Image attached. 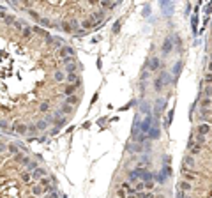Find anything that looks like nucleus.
<instances>
[{
    "label": "nucleus",
    "mask_w": 212,
    "mask_h": 198,
    "mask_svg": "<svg viewBox=\"0 0 212 198\" xmlns=\"http://www.w3.org/2000/svg\"><path fill=\"white\" fill-rule=\"evenodd\" d=\"M74 55H76V51H74V48L73 46H62L60 50H58V57L64 60V59H74Z\"/></svg>",
    "instance_id": "obj_1"
},
{
    "label": "nucleus",
    "mask_w": 212,
    "mask_h": 198,
    "mask_svg": "<svg viewBox=\"0 0 212 198\" xmlns=\"http://www.w3.org/2000/svg\"><path fill=\"white\" fill-rule=\"evenodd\" d=\"M13 129H14V133H16V135H21V136H25V135L28 133V126H25V124H23V122H19V120H14Z\"/></svg>",
    "instance_id": "obj_2"
},
{
    "label": "nucleus",
    "mask_w": 212,
    "mask_h": 198,
    "mask_svg": "<svg viewBox=\"0 0 212 198\" xmlns=\"http://www.w3.org/2000/svg\"><path fill=\"white\" fill-rule=\"evenodd\" d=\"M194 133H196V136H207V135L211 133V126H209V122H203V124L196 126Z\"/></svg>",
    "instance_id": "obj_3"
},
{
    "label": "nucleus",
    "mask_w": 212,
    "mask_h": 198,
    "mask_svg": "<svg viewBox=\"0 0 212 198\" xmlns=\"http://www.w3.org/2000/svg\"><path fill=\"white\" fill-rule=\"evenodd\" d=\"M172 50H173V37H166L161 46V51H163V55H168Z\"/></svg>",
    "instance_id": "obj_4"
},
{
    "label": "nucleus",
    "mask_w": 212,
    "mask_h": 198,
    "mask_svg": "<svg viewBox=\"0 0 212 198\" xmlns=\"http://www.w3.org/2000/svg\"><path fill=\"white\" fill-rule=\"evenodd\" d=\"M191 182H187V180H180L179 182V186H177V189H180L182 193H191Z\"/></svg>",
    "instance_id": "obj_5"
},
{
    "label": "nucleus",
    "mask_w": 212,
    "mask_h": 198,
    "mask_svg": "<svg viewBox=\"0 0 212 198\" xmlns=\"http://www.w3.org/2000/svg\"><path fill=\"white\" fill-rule=\"evenodd\" d=\"M30 173H32V179H34V180H41L42 177H46V173H48V172H46L44 168H36V170H34V172H30Z\"/></svg>",
    "instance_id": "obj_6"
},
{
    "label": "nucleus",
    "mask_w": 212,
    "mask_h": 198,
    "mask_svg": "<svg viewBox=\"0 0 212 198\" xmlns=\"http://www.w3.org/2000/svg\"><path fill=\"white\" fill-rule=\"evenodd\" d=\"M150 122H152V115L147 113V117L143 119V124H141V131H143V133H149V131H150Z\"/></svg>",
    "instance_id": "obj_7"
},
{
    "label": "nucleus",
    "mask_w": 212,
    "mask_h": 198,
    "mask_svg": "<svg viewBox=\"0 0 212 198\" xmlns=\"http://www.w3.org/2000/svg\"><path fill=\"white\" fill-rule=\"evenodd\" d=\"M76 89H78V83H73V85H65V89H64V94H65V98H69V96H74Z\"/></svg>",
    "instance_id": "obj_8"
},
{
    "label": "nucleus",
    "mask_w": 212,
    "mask_h": 198,
    "mask_svg": "<svg viewBox=\"0 0 212 198\" xmlns=\"http://www.w3.org/2000/svg\"><path fill=\"white\" fill-rule=\"evenodd\" d=\"M14 159H16L18 163H21L23 166H28V163L32 161L30 158H27V156H23V154H16V156H14Z\"/></svg>",
    "instance_id": "obj_9"
},
{
    "label": "nucleus",
    "mask_w": 212,
    "mask_h": 198,
    "mask_svg": "<svg viewBox=\"0 0 212 198\" xmlns=\"http://www.w3.org/2000/svg\"><path fill=\"white\" fill-rule=\"evenodd\" d=\"M149 69H150V71H157V69H159V59H157V57H152V59H150Z\"/></svg>",
    "instance_id": "obj_10"
},
{
    "label": "nucleus",
    "mask_w": 212,
    "mask_h": 198,
    "mask_svg": "<svg viewBox=\"0 0 212 198\" xmlns=\"http://www.w3.org/2000/svg\"><path fill=\"white\" fill-rule=\"evenodd\" d=\"M140 177H141V170L129 172V180H133V182H140Z\"/></svg>",
    "instance_id": "obj_11"
},
{
    "label": "nucleus",
    "mask_w": 212,
    "mask_h": 198,
    "mask_svg": "<svg viewBox=\"0 0 212 198\" xmlns=\"http://www.w3.org/2000/svg\"><path fill=\"white\" fill-rule=\"evenodd\" d=\"M202 149H203V145H200V143H196V141H194V145L189 149V150H191V156H193V158H194V156H198Z\"/></svg>",
    "instance_id": "obj_12"
},
{
    "label": "nucleus",
    "mask_w": 212,
    "mask_h": 198,
    "mask_svg": "<svg viewBox=\"0 0 212 198\" xmlns=\"http://www.w3.org/2000/svg\"><path fill=\"white\" fill-rule=\"evenodd\" d=\"M7 152H9V154H13V156H16V154H19V149H18V145H16V143H9V145H7Z\"/></svg>",
    "instance_id": "obj_13"
},
{
    "label": "nucleus",
    "mask_w": 212,
    "mask_h": 198,
    "mask_svg": "<svg viewBox=\"0 0 212 198\" xmlns=\"http://www.w3.org/2000/svg\"><path fill=\"white\" fill-rule=\"evenodd\" d=\"M161 89H163V76H157L154 80V90L155 92H161Z\"/></svg>",
    "instance_id": "obj_14"
},
{
    "label": "nucleus",
    "mask_w": 212,
    "mask_h": 198,
    "mask_svg": "<svg viewBox=\"0 0 212 198\" xmlns=\"http://www.w3.org/2000/svg\"><path fill=\"white\" fill-rule=\"evenodd\" d=\"M164 106H166V103H164L163 99H159V101L155 103V113H157V117H159V113L164 110Z\"/></svg>",
    "instance_id": "obj_15"
},
{
    "label": "nucleus",
    "mask_w": 212,
    "mask_h": 198,
    "mask_svg": "<svg viewBox=\"0 0 212 198\" xmlns=\"http://www.w3.org/2000/svg\"><path fill=\"white\" fill-rule=\"evenodd\" d=\"M211 106H212V99H209V98H203V99H202L200 108H207V110H209Z\"/></svg>",
    "instance_id": "obj_16"
},
{
    "label": "nucleus",
    "mask_w": 212,
    "mask_h": 198,
    "mask_svg": "<svg viewBox=\"0 0 212 198\" xmlns=\"http://www.w3.org/2000/svg\"><path fill=\"white\" fill-rule=\"evenodd\" d=\"M64 67H65L67 73H74L78 69V64H76V60H74V62H71V64H67V66H64Z\"/></svg>",
    "instance_id": "obj_17"
},
{
    "label": "nucleus",
    "mask_w": 212,
    "mask_h": 198,
    "mask_svg": "<svg viewBox=\"0 0 212 198\" xmlns=\"http://www.w3.org/2000/svg\"><path fill=\"white\" fill-rule=\"evenodd\" d=\"M65 80L69 81V85H73V83H76V81H78V74H76V73H69V74L65 76Z\"/></svg>",
    "instance_id": "obj_18"
},
{
    "label": "nucleus",
    "mask_w": 212,
    "mask_h": 198,
    "mask_svg": "<svg viewBox=\"0 0 212 198\" xmlns=\"http://www.w3.org/2000/svg\"><path fill=\"white\" fill-rule=\"evenodd\" d=\"M60 27H62V30H64V32H67V34H69V32H73V27H71V23H69V21H62V23H60Z\"/></svg>",
    "instance_id": "obj_19"
},
{
    "label": "nucleus",
    "mask_w": 212,
    "mask_h": 198,
    "mask_svg": "<svg viewBox=\"0 0 212 198\" xmlns=\"http://www.w3.org/2000/svg\"><path fill=\"white\" fill-rule=\"evenodd\" d=\"M48 110H50V103H48V101H42V103L39 104V112H41V113H46Z\"/></svg>",
    "instance_id": "obj_20"
},
{
    "label": "nucleus",
    "mask_w": 212,
    "mask_h": 198,
    "mask_svg": "<svg viewBox=\"0 0 212 198\" xmlns=\"http://www.w3.org/2000/svg\"><path fill=\"white\" fill-rule=\"evenodd\" d=\"M36 127H37V131H44V129L48 127V122H46V120H37V122H36Z\"/></svg>",
    "instance_id": "obj_21"
},
{
    "label": "nucleus",
    "mask_w": 212,
    "mask_h": 198,
    "mask_svg": "<svg viewBox=\"0 0 212 198\" xmlns=\"http://www.w3.org/2000/svg\"><path fill=\"white\" fill-rule=\"evenodd\" d=\"M65 104H69V106H74V104H78V96H69V98L65 99Z\"/></svg>",
    "instance_id": "obj_22"
},
{
    "label": "nucleus",
    "mask_w": 212,
    "mask_h": 198,
    "mask_svg": "<svg viewBox=\"0 0 212 198\" xmlns=\"http://www.w3.org/2000/svg\"><path fill=\"white\" fill-rule=\"evenodd\" d=\"M143 189H147V188H145V182H141V180H140V182H136V186H135V193H141Z\"/></svg>",
    "instance_id": "obj_23"
},
{
    "label": "nucleus",
    "mask_w": 212,
    "mask_h": 198,
    "mask_svg": "<svg viewBox=\"0 0 212 198\" xmlns=\"http://www.w3.org/2000/svg\"><path fill=\"white\" fill-rule=\"evenodd\" d=\"M21 180H23V182H30V180H32V173H30V172H23V173H21Z\"/></svg>",
    "instance_id": "obj_24"
},
{
    "label": "nucleus",
    "mask_w": 212,
    "mask_h": 198,
    "mask_svg": "<svg viewBox=\"0 0 212 198\" xmlns=\"http://www.w3.org/2000/svg\"><path fill=\"white\" fill-rule=\"evenodd\" d=\"M32 193H34L36 197H39V195H42V193H44V191H42V186H37V184H36V186L32 188Z\"/></svg>",
    "instance_id": "obj_25"
},
{
    "label": "nucleus",
    "mask_w": 212,
    "mask_h": 198,
    "mask_svg": "<svg viewBox=\"0 0 212 198\" xmlns=\"http://www.w3.org/2000/svg\"><path fill=\"white\" fill-rule=\"evenodd\" d=\"M53 80H55V81H64V80H65V76H64V73H62V71H57V73L53 74Z\"/></svg>",
    "instance_id": "obj_26"
},
{
    "label": "nucleus",
    "mask_w": 212,
    "mask_h": 198,
    "mask_svg": "<svg viewBox=\"0 0 212 198\" xmlns=\"http://www.w3.org/2000/svg\"><path fill=\"white\" fill-rule=\"evenodd\" d=\"M184 165H186V166H191V168H193V166H194V158H193V156H187V158L184 159Z\"/></svg>",
    "instance_id": "obj_27"
},
{
    "label": "nucleus",
    "mask_w": 212,
    "mask_h": 198,
    "mask_svg": "<svg viewBox=\"0 0 212 198\" xmlns=\"http://www.w3.org/2000/svg\"><path fill=\"white\" fill-rule=\"evenodd\" d=\"M180 69H182V62L175 64V67H173V76H179V74H180Z\"/></svg>",
    "instance_id": "obj_28"
},
{
    "label": "nucleus",
    "mask_w": 212,
    "mask_h": 198,
    "mask_svg": "<svg viewBox=\"0 0 212 198\" xmlns=\"http://www.w3.org/2000/svg\"><path fill=\"white\" fill-rule=\"evenodd\" d=\"M4 21H5L7 25H13L16 20H14V16H11V14H5V16H4Z\"/></svg>",
    "instance_id": "obj_29"
},
{
    "label": "nucleus",
    "mask_w": 212,
    "mask_h": 198,
    "mask_svg": "<svg viewBox=\"0 0 212 198\" xmlns=\"http://www.w3.org/2000/svg\"><path fill=\"white\" fill-rule=\"evenodd\" d=\"M73 110H74L73 106H69V104H62V112H64V113H73Z\"/></svg>",
    "instance_id": "obj_30"
},
{
    "label": "nucleus",
    "mask_w": 212,
    "mask_h": 198,
    "mask_svg": "<svg viewBox=\"0 0 212 198\" xmlns=\"http://www.w3.org/2000/svg\"><path fill=\"white\" fill-rule=\"evenodd\" d=\"M205 98H212V85H205Z\"/></svg>",
    "instance_id": "obj_31"
},
{
    "label": "nucleus",
    "mask_w": 212,
    "mask_h": 198,
    "mask_svg": "<svg viewBox=\"0 0 212 198\" xmlns=\"http://www.w3.org/2000/svg\"><path fill=\"white\" fill-rule=\"evenodd\" d=\"M39 182H41V186H42V188H46V186H51V182H50V179H48V177H42Z\"/></svg>",
    "instance_id": "obj_32"
},
{
    "label": "nucleus",
    "mask_w": 212,
    "mask_h": 198,
    "mask_svg": "<svg viewBox=\"0 0 212 198\" xmlns=\"http://www.w3.org/2000/svg\"><path fill=\"white\" fill-rule=\"evenodd\" d=\"M117 197L118 198H127V193H126L122 188H118V189H117Z\"/></svg>",
    "instance_id": "obj_33"
},
{
    "label": "nucleus",
    "mask_w": 212,
    "mask_h": 198,
    "mask_svg": "<svg viewBox=\"0 0 212 198\" xmlns=\"http://www.w3.org/2000/svg\"><path fill=\"white\" fill-rule=\"evenodd\" d=\"M30 36H32V28H28V27H25V28H23V37L27 39V37H30Z\"/></svg>",
    "instance_id": "obj_34"
},
{
    "label": "nucleus",
    "mask_w": 212,
    "mask_h": 198,
    "mask_svg": "<svg viewBox=\"0 0 212 198\" xmlns=\"http://www.w3.org/2000/svg\"><path fill=\"white\" fill-rule=\"evenodd\" d=\"M32 30H34V32H36V34H39V36H48V34H46V32H44V30H42V28H41V27H34V28H32Z\"/></svg>",
    "instance_id": "obj_35"
},
{
    "label": "nucleus",
    "mask_w": 212,
    "mask_h": 198,
    "mask_svg": "<svg viewBox=\"0 0 212 198\" xmlns=\"http://www.w3.org/2000/svg\"><path fill=\"white\" fill-rule=\"evenodd\" d=\"M193 30H194V34L198 32V16L196 14L193 16Z\"/></svg>",
    "instance_id": "obj_36"
},
{
    "label": "nucleus",
    "mask_w": 212,
    "mask_h": 198,
    "mask_svg": "<svg viewBox=\"0 0 212 198\" xmlns=\"http://www.w3.org/2000/svg\"><path fill=\"white\" fill-rule=\"evenodd\" d=\"M27 168H28V170H32V172H34V170H36V168H39V166H37V161H30V163H28V166H27Z\"/></svg>",
    "instance_id": "obj_37"
},
{
    "label": "nucleus",
    "mask_w": 212,
    "mask_h": 198,
    "mask_svg": "<svg viewBox=\"0 0 212 198\" xmlns=\"http://www.w3.org/2000/svg\"><path fill=\"white\" fill-rule=\"evenodd\" d=\"M28 13H30V16H32V18H34L36 21H41V16H39L36 11H28Z\"/></svg>",
    "instance_id": "obj_38"
},
{
    "label": "nucleus",
    "mask_w": 212,
    "mask_h": 198,
    "mask_svg": "<svg viewBox=\"0 0 212 198\" xmlns=\"http://www.w3.org/2000/svg\"><path fill=\"white\" fill-rule=\"evenodd\" d=\"M28 133H36L37 135L39 131H37V127H36V124H32V126H28Z\"/></svg>",
    "instance_id": "obj_39"
},
{
    "label": "nucleus",
    "mask_w": 212,
    "mask_h": 198,
    "mask_svg": "<svg viewBox=\"0 0 212 198\" xmlns=\"http://www.w3.org/2000/svg\"><path fill=\"white\" fill-rule=\"evenodd\" d=\"M5 127H9V122H7V120H0V129H5Z\"/></svg>",
    "instance_id": "obj_40"
},
{
    "label": "nucleus",
    "mask_w": 212,
    "mask_h": 198,
    "mask_svg": "<svg viewBox=\"0 0 212 198\" xmlns=\"http://www.w3.org/2000/svg\"><path fill=\"white\" fill-rule=\"evenodd\" d=\"M81 25H83L85 28H90V27H92L94 23H92V21H90V20H85V21H83V23H81Z\"/></svg>",
    "instance_id": "obj_41"
},
{
    "label": "nucleus",
    "mask_w": 212,
    "mask_h": 198,
    "mask_svg": "<svg viewBox=\"0 0 212 198\" xmlns=\"http://www.w3.org/2000/svg\"><path fill=\"white\" fill-rule=\"evenodd\" d=\"M141 110H143V112H149V113H150V104L143 103V104H141Z\"/></svg>",
    "instance_id": "obj_42"
},
{
    "label": "nucleus",
    "mask_w": 212,
    "mask_h": 198,
    "mask_svg": "<svg viewBox=\"0 0 212 198\" xmlns=\"http://www.w3.org/2000/svg\"><path fill=\"white\" fill-rule=\"evenodd\" d=\"M58 131H60V127H53V129L50 131V135H51V136H55V135H58Z\"/></svg>",
    "instance_id": "obj_43"
},
{
    "label": "nucleus",
    "mask_w": 212,
    "mask_h": 198,
    "mask_svg": "<svg viewBox=\"0 0 212 198\" xmlns=\"http://www.w3.org/2000/svg\"><path fill=\"white\" fill-rule=\"evenodd\" d=\"M7 150V143H2L0 141V152H5Z\"/></svg>",
    "instance_id": "obj_44"
},
{
    "label": "nucleus",
    "mask_w": 212,
    "mask_h": 198,
    "mask_svg": "<svg viewBox=\"0 0 212 198\" xmlns=\"http://www.w3.org/2000/svg\"><path fill=\"white\" fill-rule=\"evenodd\" d=\"M118 28H120V21H115V25H113V32H118Z\"/></svg>",
    "instance_id": "obj_45"
},
{
    "label": "nucleus",
    "mask_w": 212,
    "mask_h": 198,
    "mask_svg": "<svg viewBox=\"0 0 212 198\" xmlns=\"http://www.w3.org/2000/svg\"><path fill=\"white\" fill-rule=\"evenodd\" d=\"M205 81H207L209 85L212 83V74H211V73H209V74H205Z\"/></svg>",
    "instance_id": "obj_46"
},
{
    "label": "nucleus",
    "mask_w": 212,
    "mask_h": 198,
    "mask_svg": "<svg viewBox=\"0 0 212 198\" xmlns=\"http://www.w3.org/2000/svg\"><path fill=\"white\" fill-rule=\"evenodd\" d=\"M209 73H211V74H212V60H211V62H209Z\"/></svg>",
    "instance_id": "obj_47"
},
{
    "label": "nucleus",
    "mask_w": 212,
    "mask_h": 198,
    "mask_svg": "<svg viewBox=\"0 0 212 198\" xmlns=\"http://www.w3.org/2000/svg\"><path fill=\"white\" fill-rule=\"evenodd\" d=\"M182 198H191V195H189V193H184V195H182Z\"/></svg>",
    "instance_id": "obj_48"
},
{
    "label": "nucleus",
    "mask_w": 212,
    "mask_h": 198,
    "mask_svg": "<svg viewBox=\"0 0 212 198\" xmlns=\"http://www.w3.org/2000/svg\"><path fill=\"white\" fill-rule=\"evenodd\" d=\"M127 198H138L136 195H127Z\"/></svg>",
    "instance_id": "obj_49"
},
{
    "label": "nucleus",
    "mask_w": 212,
    "mask_h": 198,
    "mask_svg": "<svg viewBox=\"0 0 212 198\" xmlns=\"http://www.w3.org/2000/svg\"><path fill=\"white\" fill-rule=\"evenodd\" d=\"M211 60H212V53H211Z\"/></svg>",
    "instance_id": "obj_50"
}]
</instances>
